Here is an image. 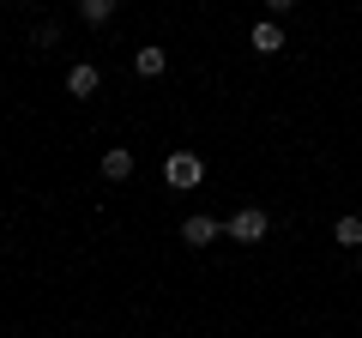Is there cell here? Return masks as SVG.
<instances>
[{
    "label": "cell",
    "mask_w": 362,
    "mask_h": 338,
    "mask_svg": "<svg viewBox=\"0 0 362 338\" xmlns=\"http://www.w3.org/2000/svg\"><path fill=\"white\" fill-rule=\"evenodd\" d=\"M163 182L175 187V194L199 187V182H206V163H199V151H169V157H163Z\"/></svg>",
    "instance_id": "obj_1"
},
{
    "label": "cell",
    "mask_w": 362,
    "mask_h": 338,
    "mask_svg": "<svg viewBox=\"0 0 362 338\" xmlns=\"http://www.w3.org/2000/svg\"><path fill=\"white\" fill-rule=\"evenodd\" d=\"M266 230H272V218L259 206H242V211H230V218H223V235H230V242H266Z\"/></svg>",
    "instance_id": "obj_2"
},
{
    "label": "cell",
    "mask_w": 362,
    "mask_h": 338,
    "mask_svg": "<svg viewBox=\"0 0 362 338\" xmlns=\"http://www.w3.org/2000/svg\"><path fill=\"white\" fill-rule=\"evenodd\" d=\"M97 85H103V73H97L90 61H78L73 73H66V97H97Z\"/></svg>",
    "instance_id": "obj_3"
},
{
    "label": "cell",
    "mask_w": 362,
    "mask_h": 338,
    "mask_svg": "<svg viewBox=\"0 0 362 338\" xmlns=\"http://www.w3.org/2000/svg\"><path fill=\"white\" fill-rule=\"evenodd\" d=\"M254 54H284V25L278 18H259L254 25Z\"/></svg>",
    "instance_id": "obj_4"
},
{
    "label": "cell",
    "mask_w": 362,
    "mask_h": 338,
    "mask_svg": "<svg viewBox=\"0 0 362 338\" xmlns=\"http://www.w3.org/2000/svg\"><path fill=\"white\" fill-rule=\"evenodd\" d=\"M218 235H223L218 218H187V223H181V242H187V247H206V242H218Z\"/></svg>",
    "instance_id": "obj_5"
},
{
    "label": "cell",
    "mask_w": 362,
    "mask_h": 338,
    "mask_svg": "<svg viewBox=\"0 0 362 338\" xmlns=\"http://www.w3.org/2000/svg\"><path fill=\"white\" fill-rule=\"evenodd\" d=\"M127 175H133V151L127 145H109L103 151V182H127Z\"/></svg>",
    "instance_id": "obj_6"
},
{
    "label": "cell",
    "mask_w": 362,
    "mask_h": 338,
    "mask_svg": "<svg viewBox=\"0 0 362 338\" xmlns=\"http://www.w3.org/2000/svg\"><path fill=\"white\" fill-rule=\"evenodd\" d=\"M163 66H169V49H157V42L133 54V73H139V78H163Z\"/></svg>",
    "instance_id": "obj_7"
},
{
    "label": "cell",
    "mask_w": 362,
    "mask_h": 338,
    "mask_svg": "<svg viewBox=\"0 0 362 338\" xmlns=\"http://www.w3.org/2000/svg\"><path fill=\"white\" fill-rule=\"evenodd\" d=\"M332 242H338V247H350V254L362 247V218H356V211H344V218L332 223Z\"/></svg>",
    "instance_id": "obj_8"
},
{
    "label": "cell",
    "mask_w": 362,
    "mask_h": 338,
    "mask_svg": "<svg viewBox=\"0 0 362 338\" xmlns=\"http://www.w3.org/2000/svg\"><path fill=\"white\" fill-rule=\"evenodd\" d=\"M115 6H121V0H78V18H85V25H109Z\"/></svg>",
    "instance_id": "obj_9"
},
{
    "label": "cell",
    "mask_w": 362,
    "mask_h": 338,
    "mask_svg": "<svg viewBox=\"0 0 362 338\" xmlns=\"http://www.w3.org/2000/svg\"><path fill=\"white\" fill-rule=\"evenodd\" d=\"M30 42H37V49H54V42H61V30H54V25H37V30H30Z\"/></svg>",
    "instance_id": "obj_10"
},
{
    "label": "cell",
    "mask_w": 362,
    "mask_h": 338,
    "mask_svg": "<svg viewBox=\"0 0 362 338\" xmlns=\"http://www.w3.org/2000/svg\"><path fill=\"white\" fill-rule=\"evenodd\" d=\"M296 6H302V0H266V18H290Z\"/></svg>",
    "instance_id": "obj_11"
},
{
    "label": "cell",
    "mask_w": 362,
    "mask_h": 338,
    "mask_svg": "<svg viewBox=\"0 0 362 338\" xmlns=\"http://www.w3.org/2000/svg\"><path fill=\"white\" fill-rule=\"evenodd\" d=\"M13 6H30V0H13Z\"/></svg>",
    "instance_id": "obj_12"
}]
</instances>
